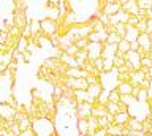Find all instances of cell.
Wrapping results in <instances>:
<instances>
[{"label":"cell","instance_id":"17","mask_svg":"<svg viewBox=\"0 0 152 136\" xmlns=\"http://www.w3.org/2000/svg\"><path fill=\"white\" fill-rule=\"evenodd\" d=\"M113 68H114L113 57H103V73L113 71Z\"/></svg>","mask_w":152,"mask_h":136},{"label":"cell","instance_id":"20","mask_svg":"<svg viewBox=\"0 0 152 136\" xmlns=\"http://www.w3.org/2000/svg\"><path fill=\"white\" fill-rule=\"evenodd\" d=\"M106 111L109 114H117V112H121V108H119V103H113V101H108L106 103Z\"/></svg>","mask_w":152,"mask_h":136},{"label":"cell","instance_id":"3","mask_svg":"<svg viewBox=\"0 0 152 136\" xmlns=\"http://www.w3.org/2000/svg\"><path fill=\"white\" fill-rule=\"evenodd\" d=\"M102 51H103V43H100V41H97V43H90V41H89L87 54H89L90 60H95V59L102 57Z\"/></svg>","mask_w":152,"mask_h":136},{"label":"cell","instance_id":"19","mask_svg":"<svg viewBox=\"0 0 152 136\" xmlns=\"http://www.w3.org/2000/svg\"><path fill=\"white\" fill-rule=\"evenodd\" d=\"M108 100L113 101V103H119L121 101V93L117 92V89H111L108 92Z\"/></svg>","mask_w":152,"mask_h":136},{"label":"cell","instance_id":"28","mask_svg":"<svg viewBox=\"0 0 152 136\" xmlns=\"http://www.w3.org/2000/svg\"><path fill=\"white\" fill-rule=\"evenodd\" d=\"M78 48H76V44L75 43H71V44H68V48H66L65 51H64V52H66V54H68V55H71V57H75V55H76V52H78Z\"/></svg>","mask_w":152,"mask_h":136},{"label":"cell","instance_id":"39","mask_svg":"<svg viewBox=\"0 0 152 136\" xmlns=\"http://www.w3.org/2000/svg\"><path fill=\"white\" fill-rule=\"evenodd\" d=\"M144 136H152V133H147V131H146V133H144Z\"/></svg>","mask_w":152,"mask_h":136},{"label":"cell","instance_id":"25","mask_svg":"<svg viewBox=\"0 0 152 136\" xmlns=\"http://www.w3.org/2000/svg\"><path fill=\"white\" fill-rule=\"evenodd\" d=\"M11 59L14 60V62H18V63H24V54H22V52H19L18 49H13Z\"/></svg>","mask_w":152,"mask_h":136},{"label":"cell","instance_id":"43","mask_svg":"<svg viewBox=\"0 0 152 136\" xmlns=\"http://www.w3.org/2000/svg\"><path fill=\"white\" fill-rule=\"evenodd\" d=\"M151 11H152V7H151Z\"/></svg>","mask_w":152,"mask_h":136},{"label":"cell","instance_id":"34","mask_svg":"<svg viewBox=\"0 0 152 136\" xmlns=\"http://www.w3.org/2000/svg\"><path fill=\"white\" fill-rule=\"evenodd\" d=\"M147 97L152 98V79H151V84H149V89H147Z\"/></svg>","mask_w":152,"mask_h":136},{"label":"cell","instance_id":"2","mask_svg":"<svg viewBox=\"0 0 152 136\" xmlns=\"http://www.w3.org/2000/svg\"><path fill=\"white\" fill-rule=\"evenodd\" d=\"M124 57H125V60L133 67V70H140V67H141V55L138 54L136 51H133V49L127 51V52L124 54Z\"/></svg>","mask_w":152,"mask_h":136},{"label":"cell","instance_id":"38","mask_svg":"<svg viewBox=\"0 0 152 136\" xmlns=\"http://www.w3.org/2000/svg\"><path fill=\"white\" fill-rule=\"evenodd\" d=\"M147 55H149V59L152 60V51H151V52H149V54H147Z\"/></svg>","mask_w":152,"mask_h":136},{"label":"cell","instance_id":"8","mask_svg":"<svg viewBox=\"0 0 152 136\" xmlns=\"http://www.w3.org/2000/svg\"><path fill=\"white\" fill-rule=\"evenodd\" d=\"M136 43L141 46V48H146V49H149L151 51V38H149V32H142V33L138 35V38H136Z\"/></svg>","mask_w":152,"mask_h":136},{"label":"cell","instance_id":"1","mask_svg":"<svg viewBox=\"0 0 152 136\" xmlns=\"http://www.w3.org/2000/svg\"><path fill=\"white\" fill-rule=\"evenodd\" d=\"M40 25H41L43 35H46V36L56 35V32H57V21L49 19V17H45L43 21H40Z\"/></svg>","mask_w":152,"mask_h":136},{"label":"cell","instance_id":"30","mask_svg":"<svg viewBox=\"0 0 152 136\" xmlns=\"http://www.w3.org/2000/svg\"><path fill=\"white\" fill-rule=\"evenodd\" d=\"M141 67H147V68L152 67V60L149 59V55H146V57H141Z\"/></svg>","mask_w":152,"mask_h":136},{"label":"cell","instance_id":"40","mask_svg":"<svg viewBox=\"0 0 152 136\" xmlns=\"http://www.w3.org/2000/svg\"><path fill=\"white\" fill-rule=\"evenodd\" d=\"M106 2L109 3V2H117V0H106Z\"/></svg>","mask_w":152,"mask_h":136},{"label":"cell","instance_id":"9","mask_svg":"<svg viewBox=\"0 0 152 136\" xmlns=\"http://www.w3.org/2000/svg\"><path fill=\"white\" fill-rule=\"evenodd\" d=\"M128 119H130V114H128V111H121V112H117V114H114V124L116 125H127V122Z\"/></svg>","mask_w":152,"mask_h":136},{"label":"cell","instance_id":"23","mask_svg":"<svg viewBox=\"0 0 152 136\" xmlns=\"http://www.w3.org/2000/svg\"><path fill=\"white\" fill-rule=\"evenodd\" d=\"M122 38L119 36L116 32H111V33H108V38H106V43H109V44H117L119 41H121Z\"/></svg>","mask_w":152,"mask_h":136},{"label":"cell","instance_id":"22","mask_svg":"<svg viewBox=\"0 0 152 136\" xmlns=\"http://www.w3.org/2000/svg\"><path fill=\"white\" fill-rule=\"evenodd\" d=\"M147 100H149L147 90L146 89H140V92H138V95H136V101L138 103H147Z\"/></svg>","mask_w":152,"mask_h":136},{"label":"cell","instance_id":"11","mask_svg":"<svg viewBox=\"0 0 152 136\" xmlns=\"http://www.w3.org/2000/svg\"><path fill=\"white\" fill-rule=\"evenodd\" d=\"M116 89L121 95H132L133 86H132V82H117Z\"/></svg>","mask_w":152,"mask_h":136},{"label":"cell","instance_id":"6","mask_svg":"<svg viewBox=\"0 0 152 136\" xmlns=\"http://www.w3.org/2000/svg\"><path fill=\"white\" fill-rule=\"evenodd\" d=\"M122 10V5L119 2H109V3H106V7H104V10H103V13L106 16H113V15H116L117 11H121Z\"/></svg>","mask_w":152,"mask_h":136},{"label":"cell","instance_id":"32","mask_svg":"<svg viewBox=\"0 0 152 136\" xmlns=\"http://www.w3.org/2000/svg\"><path fill=\"white\" fill-rule=\"evenodd\" d=\"M24 54V62H32V52L30 51H26V52H22Z\"/></svg>","mask_w":152,"mask_h":136},{"label":"cell","instance_id":"10","mask_svg":"<svg viewBox=\"0 0 152 136\" xmlns=\"http://www.w3.org/2000/svg\"><path fill=\"white\" fill-rule=\"evenodd\" d=\"M138 35H140V30H138L135 25H128L127 24V32H125L124 40H127V41H130V43H132V41H136Z\"/></svg>","mask_w":152,"mask_h":136},{"label":"cell","instance_id":"33","mask_svg":"<svg viewBox=\"0 0 152 136\" xmlns=\"http://www.w3.org/2000/svg\"><path fill=\"white\" fill-rule=\"evenodd\" d=\"M147 32L152 33V19H147Z\"/></svg>","mask_w":152,"mask_h":136},{"label":"cell","instance_id":"27","mask_svg":"<svg viewBox=\"0 0 152 136\" xmlns=\"http://www.w3.org/2000/svg\"><path fill=\"white\" fill-rule=\"evenodd\" d=\"M135 27L140 30V33H142V32H147V19H140Z\"/></svg>","mask_w":152,"mask_h":136},{"label":"cell","instance_id":"29","mask_svg":"<svg viewBox=\"0 0 152 136\" xmlns=\"http://www.w3.org/2000/svg\"><path fill=\"white\" fill-rule=\"evenodd\" d=\"M94 65H95V68H97L100 73H103V57L95 59V60H94Z\"/></svg>","mask_w":152,"mask_h":136},{"label":"cell","instance_id":"5","mask_svg":"<svg viewBox=\"0 0 152 136\" xmlns=\"http://www.w3.org/2000/svg\"><path fill=\"white\" fill-rule=\"evenodd\" d=\"M140 7H138V2L136 0H127L125 3H122V11L128 13V15H136Z\"/></svg>","mask_w":152,"mask_h":136},{"label":"cell","instance_id":"12","mask_svg":"<svg viewBox=\"0 0 152 136\" xmlns=\"http://www.w3.org/2000/svg\"><path fill=\"white\" fill-rule=\"evenodd\" d=\"M75 59H76V62H78V65L81 67L86 60L89 59V54H87V49H79L78 52H76V55H75Z\"/></svg>","mask_w":152,"mask_h":136},{"label":"cell","instance_id":"18","mask_svg":"<svg viewBox=\"0 0 152 136\" xmlns=\"http://www.w3.org/2000/svg\"><path fill=\"white\" fill-rule=\"evenodd\" d=\"M87 130H89V125H87V119H78V131L87 136Z\"/></svg>","mask_w":152,"mask_h":136},{"label":"cell","instance_id":"15","mask_svg":"<svg viewBox=\"0 0 152 136\" xmlns=\"http://www.w3.org/2000/svg\"><path fill=\"white\" fill-rule=\"evenodd\" d=\"M106 133L111 135V136H119V135H122V127L113 124V125H109L108 128H106ZM122 136H124V135H122Z\"/></svg>","mask_w":152,"mask_h":136},{"label":"cell","instance_id":"36","mask_svg":"<svg viewBox=\"0 0 152 136\" xmlns=\"http://www.w3.org/2000/svg\"><path fill=\"white\" fill-rule=\"evenodd\" d=\"M147 117H149V120H151V124H152V112H149V116H147Z\"/></svg>","mask_w":152,"mask_h":136},{"label":"cell","instance_id":"35","mask_svg":"<svg viewBox=\"0 0 152 136\" xmlns=\"http://www.w3.org/2000/svg\"><path fill=\"white\" fill-rule=\"evenodd\" d=\"M149 78H151V79H152V67H151V68H149Z\"/></svg>","mask_w":152,"mask_h":136},{"label":"cell","instance_id":"44","mask_svg":"<svg viewBox=\"0 0 152 136\" xmlns=\"http://www.w3.org/2000/svg\"><path fill=\"white\" fill-rule=\"evenodd\" d=\"M119 136H122V135H119Z\"/></svg>","mask_w":152,"mask_h":136},{"label":"cell","instance_id":"13","mask_svg":"<svg viewBox=\"0 0 152 136\" xmlns=\"http://www.w3.org/2000/svg\"><path fill=\"white\" fill-rule=\"evenodd\" d=\"M28 48V38H26V36H19V40H18V44H16V49L19 51V52H26Z\"/></svg>","mask_w":152,"mask_h":136},{"label":"cell","instance_id":"31","mask_svg":"<svg viewBox=\"0 0 152 136\" xmlns=\"http://www.w3.org/2000/svg\"><path fill=\"white\" fill-rule=\"evenodd\" d=\"M19 136H37V135H35V130H33V127H30V128H27V130H22Z\"/></svg>","mask_w":152,"mask_h":136},{"label":"cell","instance_id":"16","mask_svg":"<svg viewBox=\"0 0 152 136\" xmlns=\"http://www.w3.org/2000/svg\"><path fill=\"white\" fill-rule=\"evenodd\" d=\"M127 51H130V41H127V40H121L117 43V52H122V54H125Z\"/></svg>","mask_w":152,"mask_h":136},{"label":"cell","instance_id":"41","mask_svg":"<svg viewBox=\"0 0 152 136\" xmlns=\"http://www.w3.org/2000/svg\"><path fill=\"white\" fill-rule=\"evenodd\" d=\"M149 38H151V43H152V33H149Z\"/></svg>","mask_w":152,"mask_h":136},{"label":"cell","instance_id":"4","mask_svg":"<svg viewBox=\"0 0 152 136\" xmlns=\"http://www.w3.org/2000/svg\"><path fill=\"white\" fill-rule=\"evenodd\" d=\"M76 116H78V119H87L90 116V111H92V105L87 101H83V103H78L76 105Z\"/></svg>","mask_w":152,"mask_h":136},{"label":"cell","instance_id":"24","mask_svg":"<svg viewBox=\"0 0 152 136\" xmlns=\"http://www.w3.org/2000/svg\"><path fill=\"white\" fill-rule=\"evenodd\" d=\"M75 44H76V48L78 49H87V44H89V40H87V36H83V38H78L75 41Z\"/></svg>","mask_w":152,"mask_h":136},{"label":"cell","instance_id":"42","mask_svg":"<svg viewBox=\"0 0 152 136\" xmlns=\"http://www.w3.org/2000/svg\"><path fill=\"white\" fill-rule=\"evenodd\" d=\"M127 136H135V135H132V133H128V135H127Z\"/></svg>","mask_w":152,"mask_h":136},{"label":"cell","instance_id":"7","mask_svg":"<svg viewBox=\"0 0 152 136\" xmlns=\"http://www.w3.org/2000/svg\"><path fill=\"white\" fill-rule=\"evenodd\" d=\"M102 90H103L102 82H97V84H89V87H87V93H89V97H90V98H94V100H97L98 95L102 93Z\"/></svg>","mask_w":152,"mask_h":136},{"label":"cell","instance_id":"14","mask_svg":"<svg viewBox=\"0 0 152 136\" xmlns=\"http://www.w3.org/2000/svg\"><path fill=\"white\" fill-rule=\"evenodd\" d=\"M113 62H114V68H121L125 65V57H124V54L122 52H116V55L113 57Z\"/></svg>","mask_w":152,"mask_h":136},{"label":"cell","instance_id":"21","mask_svg":"<svg viewBox=\"0 0 152 136\" xmlns=\"http://www.w3.org/2000/svg\"><path fill=\"white\" fill-rule=\"evenodd\" d=\"M114 32H116L121 38H124V36H125V32H127V24H124V22H117Z\"/></svg>","mask_w":152,"mask_h":136},{"label":"cell","instance_id":"26","mask_svg":"<svg viewBox=\"0 0 152 136\" xmlns=\"http://www.w3.org/2000/svg\"><path fill=\"white\" fill-rule=\"evenodd\" d=\"M121 101H122V103H125V105L130 108L133 103H136V98L133 97V95H121Z\"/></svg>","mask_w":152,"mask_h":136},{"label":"cell","instance_id":"37","mask_svg":"<svg viewBox=\"0 0 152 136\" xmlns=\"http://www.w3.org/2000/svg\"><path fill=\"white\" fill-rule=\"evenodd\" d=\"M117 2H119V3H121V5H122V3H125L127 0H117Z\"/></svg>","mask_w":152,"mask_h":136}]
</instances>
